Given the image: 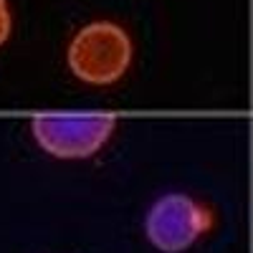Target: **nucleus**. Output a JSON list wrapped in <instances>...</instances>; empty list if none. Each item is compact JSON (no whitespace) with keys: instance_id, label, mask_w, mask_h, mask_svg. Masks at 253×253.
Returning a JSON list of instances; mask_svg holds the SVG:
<instances>
[{"instance_id":"obj_1","label":"nucleus","mask_w":253,"mask_h":253,"mask_svg":"<svg viewBox=\"0 0 253 253\" xmlns=\"http://www.w3.org/2000/svg\"><path fill=\"white\" fill-rule=\"evenodd\" d=\"M69 69L86 84H114L132 63V41L112 20L84 26L69 46Z\"/></svg>"},{"instance_id":"obj_4","label":"nucleus","mask_w":253,"mask_h":253,"mask_svg":"<svg viewBox=\"0 0 253 253\" xmlns=\"http://www.w3.org/2000/svg\"><path fill=\"white\" fill-rule=\"evenodd\" d=\"M8 36H10V10L5 0H0V46L8 41Z\"/></svg>"},{"instance_id":"obj_2","label":"nucleus","mask_w":253,"mask_h":253,"mask_svg":"<svg viewBox=\"0 0 253 253\" xmlns=\"http://www.w3.org/2000/svg\"><path fill=\"white\" fill-rule=\"evenodd\" d=\"M114 114H38L31 122L36 142L53 157L84 160L99 152L114 129Z\"/></svg>"},{"instance_id":"obj_3","label":"nucleus","mask_w":253,"mask_h":253,"mask_svg":"<svg viewBox=\"0 0 253 253\" xmlns=\"http://www.w3.org/2000/svg\"><path fill=\"white\" fill-rule=\"evenodd\" d=\"M213 228V213L187 195L160 198L144 220L150 243L162 253H180Z\"/></svg>"}]
</instances>
